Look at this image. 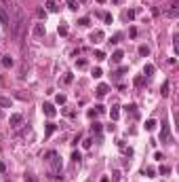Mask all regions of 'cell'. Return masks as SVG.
I'll list each match as a JSON object with an SVG mask.
<instances>
[{
	"label": "cell",
	"mask_w": 179,
	"mask_h": 182,
	"mask_svg": "<svg viewBox=\"0 0 179 182\" xmlns=\"http://www.w3.org/2000/svg\"><path fill=\"white\" fill-rule=\"evenodd\" d=\"M47 161L51 163V167H53V176H55V178H61V159H59V155H57L55 150H48Z\"/></svg>",
	"instance_id": "6da1fadb"
},
{
	"label": "cell",
	"mask_w": 179,
	"mask_h": 182,
	"mask_svg": "<svg viewBox=\"0 0 179 182\" xmlns=\"http://www.w3.org/2000/svg\"><path fill=\"white\" fill-rule=\"evenodd\" d=\"M160 142H171V129H169V123H162V129H160Z\"/></svg>",
	"instance_id": "7a4b0ae2"
},
{
	"label": "cell",
	"mask_w": 179,
	"mask_h": 182,
	"mask_svg": "<svg viewBox=\"0 0 179 182\" xmlns=\"http://www.w3.org/2000/svg\"><path fill=\"white\" fill-rule=\"evenodd\" d=\"M9 123H11L13 129H17V127H21V125H23V117H21V114H11Z\"/></svg>",
	"instance_id": "3957f363"
},
{
	"label": "cell",
	"mask_w": 179,
	"mask_h": 182,
	"mask_svg": "<svg viewBox=\"0 0 179 182\" xmlns=\"http://www.w3.org/2000/svg\"><path fill=\"white\" fill-rule=\"evenodd\" d=\"M42 110H44V114H47L48 119H53V117L57 114V110H55V106H53V104H48V102H44V104H42Z\"/></svg>",
	"instance_id": "277c9868"
},
{
	"label": "cell",
	"mask_w": 179,
	"mask_h": 182,
	"mask_svg": "<svg viewBox=\"0 0 179 182\" xmlns=\"http://www.w3.org/2000/svg\"><path fill=\"white\" fill-rule=\"evenodd\" d=\"M177 15H179V2L175 0V2H173V4L169 7V11H167V17H171V19H175Z\"/></svg>",
	"instance_id": "5b68a950"
},
{
	"label": "cell",
	"mask_w": 179,
	"mask_h": 182,
	"mask_svg": "<svg viewBox=\"0 0 179 182\" xmlns=\"http://www.w3.org/2000/svg\"><path fill=\"white\" fill-rule=\"evenodd\" d=\"M44 34H47V28H44V24H36L34 25V36H44Z\"/></svg>",
	"instance_id": "8992f818"
},
{
	"label": "cell",
	"mask_w": 179,
	"mask_h": 182,
	"mask_svg": "<svg viewBox=\"0 0 179 182\" xmlns=\"http://www.w3.org/2000/svg\"><path fill=\"white\" fill-rule=\"evenodd\" d=\"M0 64H2V68H11L15 61H13L11 55H2V57H0Z\"/></svg>",
	"instance_id": "52a82bcc"
},
{
	"label": "cell",
	"mask_w": 179,
	"mask_h": 182,
	"mask_svg": "<svg viewBox=\"0 0 179 182\" xmlns=\"http://www.w3.org/2000/svg\"><path fill=\"white\" fill-rule=\"evenodd\" d=\"M103 38H106V34H103L101 30H95V32L91 34V40H93V42H101Z\"/></svg>",
	"instance_id": "ba28073f"
},
{
	"label": "cell",
	"mask_w": 179,
	"mask_h": 182,
	"mask_svg": "<svg viewBox=\"0 0 179 182\" xmlns=\"http://www.w3.org/2000/svg\"><path fill=\"white\" fill-rule=\"evenodd\" d=\"M95 91H97V95H99V97H103V95H106V93H107V91H110V87H107L106 83H101V85L97 87Z\"/></svg>",
	"instance_id": "9c48e42d"
},
{
	"label": "cell",
	"mask_w": 179,
	"mask_h": 182,
	"mask_svg": "<svg viewBox=\"0 0 179 182\" xmlns=\"http://www.w3.org/2000/svg\"><path fill=\"white\" fill-rule=\"evenodd\" d=\"M47 11H51V13H57V11H59V7H57V2H55V0H47Z\"/></svg>",
	"instance_id": "30bf717a"
},
{
	"label": "cell",
	"mask_w": 179,
	"mask_h": 182,
	"mask_svg": "<svg viewBox=\"0 0 179 182\" xmlns=\"http://www.w3.org/2000/svg\"><path fill=\"white\" fill-rule=\"evenodd\" d=\"M118 117H120V108H118V106H112V110H110V119L116 121Z\"/></svg>",
	"instance_id": "8fae6325"
},
{
	"label": "cell",
	"mask_w": 179,
	"mask_h": 182,
	"mask_svg": "<svg viewBox=\"0 0 179 182\" xmlns=\"http://www.w3.org/2000/svg\"><path fill=\"white\" fill-rule=\"evenodd\" d=\"M127 114H131V117H137V114H139V112H137V106H135V104H129V106H127Z\"/></svg>",
	"instance_id": "7c38bea8"
},
{
	"label": "cell",
	"mask_w": 179,
	"mask_h": 182,
	"mask_svg": "<svg viewBox=\"0 0 179 182\" xmlns=\"http://www.w3.org/2000/svg\"><path fill=\"white\" fill-rule=\"evenodd\" d=\"M152 74H154V66H152V64H148V66L143 68V76H145V78H150Z\"/></svg>",
	"instance_id": "4fadbf2b"
},
{
	"label": "cell",
	"mask_w": 179,
	"mask_h": 182,
	"mask_svg": "<svg viewBox=\"0 0 179 182\" xmlns=\"http://www.w3.org/2000/svg\"><path fill=\"white\" fill-rule=\"evenodd\" d=\"M169 89H171V83H169V81H164V83H162V87H160V93H162V97L169 95Z\"/></svg>",
	"instance_id": "5bb4252c"
},
{
	"label": "cell",
	"mask_w": 179,
	"mask_h": 182,
	"mask_svg": "<svg viewBox=\"0 0 179 182\" xmlns=\"http://www.w3.org/2000/svg\"><path fill=\"white\" fill-rule=\"evenodd\" d=\"M57 32H59L61 36H68V32H70V30H68V24H63V21H61L59 28H57Z\"/></svg>",
	"instance_id": "9a60e30c"
},
{
	"label": "cell",
	"mask_w": 179,
	"mask_h": 182,
	"mask_svg": "<svg viewBox=\"0 0 179 182\" xmlns=\"http://www.w3.org/2000/svg\"><path fill=\"white\" fill-rule=\"evenodd\" d=\"M122 57H124V53H122V51H114L112 61H114V64H118V61H122Z\"/></svg>",
	"instance_id": "2e32d148"
},
{
	"label": "cell",
	"mask_w": 179,
	"mask_h": 182,
	"mask_svg": "<svg viewBox=\"0 0 179 182\" xmlns=\"http://www.w3.org/2000/svg\"><path fill=\"white\" fill-rule=\"evenodd\" d=\"M0 108H11V100L0 95Z\"/></svg>",
	"instance_id": "e0dca14e"
},
{
	"label": "cell",
	"mask_w": 179,
	"mask_h": 182,
	"mask_svg": "<svg viewBox=\"0 0 179 182\" xmlns=\"http://www.w3.org/2000/svg\"><path fill=\"white\" fill-rule=\"evenodd\" d=\"M145 129H148V131H154L156 129V121L154 119H148V121H145Z\"/></svg>",
	"instance_id": "ac0fdd59"
},
{
	"label": "cell",
	"mask_w": 179,
	"mask_h": 182,
	"mask_svg": "<svg viewBox=\"0 0 179 182\" xmlns=\"http://www.w3.org/2000/svg\"><path fill=\"white\" fill-rule=\"evenodd\" d=\"M133 83H135V87H141L143 83H145V76H143V74H139V76H135V81H133Z\"/></svg>",
	"instance_id": "d6986e66"
},
{
	"label": "cell",
	"mask_w": 179,
	"mask_h": 182,
	"mask_svg": "<svg viewBox=\"0 0 179 182\" xmlns=\"http://www.w3.org/2000/svg\"><path fill=\"white\" fill-rule=\"evenodd\" d=\"M139 55L148 57V55H150V47H148V45H141V47H139Z\"/></svg>",
	"instance_id": "ffe728a7"
},
{
	"label": "cell",
	"mask_w": 179,
	"mask_h": 182,
	"mask_svg": "<svg viewBox=\"0 0 179 182\" xmlns=\"http://www.w3.org/2000/svg\"><path fill=\"white\" fill-rule=\"evenodd\" d=\"M55 129H57V125H55V123H51V121H48V123H47V135H51V134H53V131H55Z\"/></svg>",
	"instance_id": "44dd1931"
},
{
	"label": "cell",
	"mask_w": 179,
	"mask_h": 182,
	"mask_svg": "<svg viewBox=\"0 0 179 182\" xmlns=\"http://www.w3.org/2000/svg\"><path fill=\"white\" fill-rule=\"evenodd\" d=\"M78 25H82V28H89V25H91V19H89V17H82V19H78Z\"/></svg>",
	"instance_id": "7402d4cb"
},
{
	"label": "cell",
	"mask_w": 179,
	"mask_h": 182,
	"mask_svg": "<svg viewBox=\"0 0 179 182\" xmlns=\"http://www.w3.org/2000/svg\"><path fill=\"white\" fill-rule=\"evenodd\" d=\"M65 4H68V9H72V11H76V9H78V0H68Z\"/></svg>",
	"instance_id": "603a6c76"
},
{
	"label": "cell",
	"mask_w": 179,
	"mask_h": 182,
	"mask_svg": "<svg viewBox=\"0 0 179 182\" xmlns=\"http://www.w3.org/2000/svg\"><path fill=\"white\" fill-rule=\"evenodd\" d=\"M122 17H124L127 21H131L133 17H135V11H124V13H122Z\"/></svg>",
	"instance_id": "cb8c5ba5"
},
{
	"label": "cell",
	"mask_w": 179,
	"mask_h": 182,
	"mask_svg": "<svg viewBox=\"0 0 179 182\" xmlns=\"http://www.w3.org/2000/svg\"><path fill=\"white\" fill-rule=\"evenodd\" d=\"M120 40H122V34H120V32H118V34H114V36L110 38V42H112V45H116V42H120Z\"/></svg>",
	"instance_id": "d4e9b609"
},
{
	"label": "cell",
	"mask_w": 179,
	"mask_h": 182,
	"mask_svg": "<svg viewBox=\"0 0 179 182\" xmlns=\"http://www.w3.org/2000/svg\"><path fill=\"white\" fill-rule=\"evenodd\" d=\"M80 153H78V150H74V153H72V161H74V163H80Z\"/></svg>",
	"instance_id": "484cf974"
},
{
	"label": "cell",
	"mask_w": 179,
	"mask_h": 182,
	"mask_svg": "<svg viewBox=\"0 0 179 182\" xmlns=\"http://www.w3.org/2000/svg\"><path fill=\"white\" fill-rule=\"evenodd\" d=\"M95 60L103 61V60H106V53H103V51H95Z\"/></svg>",
	"instance_id": "4316f807"
},
{
	"label": "cell",
	"mask_w": 179,
	"mask_h": 182,
	"mask_svg": "<svg viewBox=\"0 0 179 182\" xmlns=\"http://www.w3.org/2000/svg\"><path fill=\"white\" fill-rule=\"evenodd\" d=\"M103 21H106V24H112V21H114V17H112L110 13H103Z\"/></svg>",
	"instance_id": "83f0119b"
},
{
	"label": "cell",
	"mask_w": 179,
	"mask_h": 182,
	"mask_svg": "<svg viewBox=\"0 0 179 182\" xmlns=\"http://www.w3.org/2000/svg\"><path fill=\"white\" fill-rule=\"evenodd\" d=\"M72 81H74V74H70V72H68L65 76H63V83H68V85H70Z\"/></svg>",
	"instance_id": "f1b7e54d"
},
{
	"label": "cell",
	"mask_w": 179,
	"mask_h": 182,
	"mask_svg": "<svg viewBox=\"0 0 179 182\" xmlns=\"http://www.w3.org/2000/svg\"><path fill=\"white\" fill-rule=\"evenodd\" d=\"M91 129H93L95 134H99V131H101V123H93V125H91Z\"/></svg>",
	"instance_id": "f546056e"
},
{
	"label": "cell",
	"mask_w": 179,
	"mask_h": 182,
	"mask_svg": "<svg viewBox=\"0 0 179 182\" xmlns=\"http://www.w3.org/2000/svg\"><path fill=\"white\" fill-rule=\"evenodd\" d=\"M82 146L84 148H91V146H93V138H86V140L82 142Z\"/></svg>",
	"instance_id": "4dcf8cb0"
},
{
	"label": "cell",
	"mask_w": 179,
	"mask_h": 182,
	"mask_svg": "<svg viewBox=\"0 0 179 182\" xmlns=\"http://www.w3.org/2000/svg\"><path fill=\"white\" fill-rule=\"evenodd\" d=\"M55 100H57V104H65V95H63V93H57Z\"/></svg>",
	"instance_id": "1f68e13d"
},
{
	"label": "cell",
	"mask_w": 179,
	"mask_h": 182,
	"mask_svg": "<svg viewBox=\"0 0 179 182\" xmlns=\"http://www.w3.org/2000/svg\"><path fill=\"white\" fill-rule=\"evenodd\" d=\"M160 174H162V176H169V174H171V167L162 165V167H160Z\"/></svg>",
	"instance_id": "d6a6232c"
},
{
	"label": "cell",
	"mask_w": 179,
	"mask_h": 182,
	"mask_svg": "<svg viewBox=\"0 0 179 182\" xmlns=\"http://www.w3.org/2000/svg\"><path fill=\"white\" fill-rule=\"evenodd\" d=\"M25 182H38L34 174H25Z\"/></svg>",
	"instance_id": "836d02e7"
},
{
	"label": "cell",
	"mask_w": 179,
	"mask_h": 182,
	"mask_svg": "<svg viewBox=\"0 0 179 182\" xmlns=\"http://www.w3.org/2000/svg\"><path fill=\"white\" fill-rule=\"evenodd\" d=\"M36 15H38L40 19H44V17H47V11H44V9H38V11H36Z\"/></svg>",
	"instance_id": "e575fe53"
},
{
	"label": "cell",
	"mask_w": 179,
	"mask_h": 182,
	"mask_svg": "<svg viewBox=\"0 0 179 182\" xmlns=\"http://www.w3.org/2000/svg\"><path fill=\"white\" fill-rule=\"evenodd\" d=\"M101 68H93V76H95V78H99V76H101Z\"/></svg>",
	"instance_id": "d590c367"
},
{
	"label": "cell",
	"mask_w": 179,
	"mask_h": 182,
	"mask_svg": "<svg viewBox=\"0 0 179 182\" xmlns=\"http://www.w3.org/2000/svg\"><path fill=\"white\" fill-rule=\"evenodd\" d=\"M112 182H120V174H118V171L112 174Z\"/></svg>",
	"instance_id": "8d00e7d4"
},
{
	"label": "cell",
	"mask_w": 179,
	"mask_h": 182,
	"mask_svg": "<svg viewBox=\"0 0 179 182\" xmlns=\"http://www.w3.org/2000/svg\"><path fill=\"white\" fill-rule=\"evenodd\" d=\"M76 64H78V68H86V60H78Z\"/></svg>",
	"instance_id": "74e56055"
},
{
	"label": "cell",
	"mask_w": 179,
	"mask_h": 182,
	"mask_svg": "<svg viewBox=\"0 0 179 182\" xmlns=\"http://www.w3.org/2000/svg\"><path fill=\"white\" fill-rule=\"evenodd\" d=\"M154 159H158V161H162L164 157H162V153H154Z\"/></svg>",
	"instance_id": "f35d334b"
},
{
	"label": "cell",
	"mask_w": 179,
	"mask_h": 182,
	"mask_svg": "<svg viewBox=\"0 0 179 182\" xmlns=\"http://www.w3.org/2000/svg\"><path fill=\"white\" fill-rule=\"evenodd\" d=\"M99 182H110V178H107V176H103V178H101Z\"/></svg>",
	"instance_id": "ab89813d"
},
{
	"label": "cell",
	"mask_w": 179,
	"mask_h": 182,
	"mask_svg": "<svg viewBox=\"0 0 179 182\" xmlns=\"http://www.w3.org/2000/svg\"><path fill=\"white\" fill-rule=\"evenodd\" d=\"M4 170H6V167H4V163L0 161V171H4Z\"/></svg>",
	"instance_id": "60d3db41"
},
{
	"label": "cell",
	"mask_w": 179,
	"mask_h": 182,
	"mask_svg": "<svg viewBox=\"0 0 179 182\" xmlns=\"http://www.w3.org/2000/svg\"><path fill=\"white\" fill-rule=\"evenodd\" d=\"M97 2H99V4H103V2H106V0H97Z\"/></svg>",
	"instance_id": "b9f144b4"
},
{
	"label": "cell",
	"mask_w": 179,
	"mask_h": 182,
	"mask_svg": "<svg viewBox=\"0 0 179 182\" xmlns=\"http://www.w3.org/2000/svg\"><path fill=\"white\" fill-rule=\"evenodd\" d=\"M114 2H118V0H114Z\"/></svg>",
	"instance_id": "7bdbcfd3"
}]
</instances>
